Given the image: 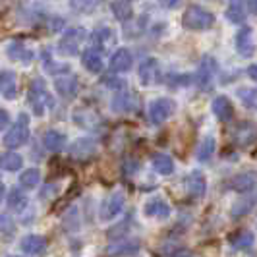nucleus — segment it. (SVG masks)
Instances as JSON below:
<instances>
[{
  "label": "nucleus",
  "instance_id": "nucleus-1",
  "mask_svg": "<svg viewBox=\"0 0 257 257\" xmlns=\"http://www.w3.org/2000/svg\"><path fill=\"white\" fill-rule=\"evenodd\" d=\"M27 101H29V106L33 108V112L37 116H43L47 112V108L54 106V99L47 89V83H45L43 77H35L31 81L29 91H27Z\"/></svg>",
  "mask_w": 257,
  "mask_h": 257
},
{
  "label": "nucleus",
  "instance_id": "nucleus-2",
  "mask_svg": "<svg viewBox=\"0 0 257 257\" xmlns=\"http://www.w3.org/2000/svg\"><path fill=\"white\" fill-rule=\"evenodd\" d=\"M215 24V16L203 6H190L182 16V26L190 31H207Z\"/></svg>",
  "mask_w": 257,
  "mask_h": 257
},
{
  "label": "nucleus",
  "instance_id": "nucleus-3",
  "mask_svg": "<svg viewBox=\"0 0 257 257\" xmlns=\"http://www.w3.org/2000/svg\"><path fill=\"white\" fill-rule=\"evenodd\" d=\"M27 140H29V116H27L26 112H22V114L18 116V120L10 126V130L6 132V136H4V145H6L8 149H18V147H22Z\"/></svg>",
  "mask_w": 257,
  "mask_h": 257
},
{
  "label": "nucleus",
  "instance_id": "nucleus-4",
  "mask_svg": "<svg viewBox=\"0 0 257 257\" xmlns=\"http://www.w3.org/2000/svg\"><path fill=\"white\" fill-rule=\"evenodd\" d=\"M85 39H87V31L83 27H72L58 41V51H60V54H64V56H76L77 52H79L81 43Z\"/></svg>",
  "mask_w": 257,
  "mask_h": 257
},
{
  "label": "nucleus",
  "instance_id": "nucleus-5",
  "mask_svg": "<svg viewBox=\"0 0 257 257\" xmlns=\"http://www.w3.org/2000/svg\"><path fill=\"white\" fill-rule=\"evenodd\" d=\"M217 74V60L213 56H203L201 62L197 66V72L193 76L195 85L201 91H209L213 85V77Z\"/></svg>",
  "mask_w": 257,
  "mask_h": 257
},
{
  "label": "nucleus",
  "instance_id": "nucleus-6",
  "mask_svg": "<svg viewBox=\"0 0 257 257\" xmlns=\"http://www.w3.org/2000/svg\"><path fill=\"white\" fill-rule=\"evenodd\" d=\"M174 110H176V104L172 99H165V97H161V99H155L153 103L149 104V122L153 124V126H161L163 122H167L170 116L174 114Z\"/></svg>",
  "mask_w": 257,
  "mask_h": 257
},
{
  "label": "nucleus",
  "instance_id": "nucleus-7",
  "mask_svg": "<svg viewBox=\"0 0 257 257\" xmlns=\"http://www.w3.org/2000/svg\"><path fill=\"white\" fill-rule=\"evenodd\" d=\"M54 87H56V93L62 95L64 99H74L77 95V89H79L77 76L70 74V72L58 74V77L54 79Z\"/></svg>",
  "mask_w": 257,
  "mask_h": 257
},
{
  "label": "nucleus",
  "instance_id": "nucleus-8",
  "mask_svg": "<svg viewBox=\"0 0 257 257\" xmlns=\"http://www.w3.org/2000/svg\"><path fill=\"white\" fill-rule=\"evenodd\" d=\"M236 51L240 52L244 58L253 56V51H255L253 31H251V27L244 26V24H242V27H240L238 33H236Z\"/></svg>",
  "mask_w": 257,
  "mask_h": 257
},
{
  "label": "nucleus",
  "instance_id": "nucleus-9",
  "mask_svg": "<svg viewBox=\"0 0 257 257\" xmlns=\"http://www.w3.org/2000/svg\"><path fill=\"white\" fill-rule=\"evenodd\" d=\"M70 155L79 161H87L97 155V143L91 138H79L70 145Z\"/></svg>",
  "mask_w": 257,
  "mask_h": 257
},
{
  "label": "nucleus",
  "instance_id": "nucleus-10",
  "mask_svg": "<svg viewBox=\"0 0 257 257\" xmlns=\"http://www.w3.org/2000/svg\"><path fill=\"white\" fill-rule=\"evenodd\" d=\"M124 205H126V197H124V193L122 192L112 193V195L106 199V203L103 205V209H101V219L103 220L116 219V217L124 211Z\"/></svg>",
  "mask_w": 257,
  "mask_h": 257
},
{
  "label": "nucleus",
  "instance_id": "nucleus-11",
  "mask_svg": "<svg viewBox=\"0 0 257 257\" xmlns=\"http://www.w3.org/2000/svg\"><path fill=\"white\" fill-rule=\"evenodd\" d=\"M134 64V58H132V52L128 49H124V47H120V49H116L112 52V56H110V70L114 72V74H124V72H130V68Z\"/></svg>",
  "mask_w": 257,
  "mask_h": 257
},
{
  "label": "nucleus",
  "instance_id": "nucleus-12",
  "mask_svg": "<svg viewBox=\"0 0 257 257\" xmlns=\"http://www.w3.org/2000/svg\"><path fill=\"white\" fill-rule=\"evenodd\" d=\"M20 249L27 255H41L47 251V240L39 234H27L20 242Z\"/></svg>",
  "mask_w": 257,
  "mask_h": 257
},
{
  "label": "nucleus",
  "instance_id": "nucleus-13",
  "mask_svg": "<svg viewBox=\"0 0 257 257\" xmlns=\"http://www.w3.org/2000/svg\"><path fill=\"white\" fill-rule=\"evenodd\" d=\"M205 190H207V180L205 176H203V172L193 170L192 174L186 178V192H188V195L193 197V199H199V197L205 195Z\"/></svg>",
  "mask_w": 257,
  "mask_h": 257
},
{
  "label": "nucleus",
  "instance_id": "nucleus-14",
  "mask_svg": "<svg viewBox=\"0 0 257 257\" xmlns=\"http://www.w3.org/2000/svg\"><path fill=\"white\" fill-rule=\"evenodd\" d=\"M255 180H257V174L253 170H249V172H244V174H238V176H234L228 184V188L234 190L236 193H247V192H253V188H255Z\"/></svg>",
  "mask_w": 257,
  "mask_h": 257
},
{
  "label": "nucleus",
  "instance_id": "nucleus-15",
  "mask_svg": "<svg viewBox=\"0 0 257 257\" xmlns=\"http://www.w3.org/2000/svg\"><path fill=\"white\" fill-rule=\"evenodd\" d=\"M81 64L83 68L91 72V74H101L103 72V52H99L97 49H87L81 52Z\"/></svg>",
  "mask_w": 257,
  "mask_h": 257
},
{
  "label": "nucleus",
  "instance_id": "nucleus-16",
  "mask_svg": "<svg viewBox=\"0 0 257 257\" xmlns=\"http://www.w3.org/2000/svg\"><path fill=\"white\" fill-rule=\"evenodd\" d=\"M0 93L4 99H16L18 97V77L10 70L0 72Z\"/></svg>",
  "mask_w": 257,
  "mask_h": 257
},
{
  "label": "nucleus",
  "instance_id": "nucleus-17",
  "mask_svg": "<svg viewBox=\"0 0 257 257\" xmlns=\"http://www.w3.org/2000/svg\"><path fill=\"white\" fill-rule=\"evenodd\" d=\"M140 249H142V245L140 242H136V240H116L112 244L108 245V253L110 255H136V253H140Z\"/></svg>",
  "mask_w": 257,
  "mask_h": 257
},
{
  "label": "nucleus",
  "instance_id": "nucleus-18",
  "mask_svg": "<svg viewBox=\"0 0 257 257\" xmlns=\"http://www.w3.org/2000/svg\"><path fill=\"white\" fill-rule=\"evenodd\" d=\"M226 18L230 20L232 24H238V26L245 24V18H247V2H245V0H228Z\"/></svg>",
  "mask_w": 257,
  "mask_h": 257
},
{
  "label": "nucleus",
  "instance_id": "nucleus-19",
  "mask_svg": "<svg viewBox=\"0 0 257 257\" xmlns=\"http://www.w3.org/2000/svg\"><path fill=\"white\" fill-rule=\"evenodd\" d=\"M143 209H145V215L147 217H153V219H167L168 215H170V205H168L163 197L149 199Z\"/></svg>",
  "mask_w": 257,
  "mask_h": 257
},
{
  "label": "nucleus",
  "instance_id": "nucleus-20",
  "mask_svg": "<svg viewBox=\"0 0 257 257\" xmlns=\"http://www.w3.org/2000/svg\"><path fill=\"white\" fill-rule=\"evenodd\" d=\"M253 205H255V195H253V192L242 193V197L232 205V219L245 217L249 211H253Z\"/></svg>",
  "mask_w": 257,
  "mask_h": 257
},
{
  "label": "nucleus",
  "instance_id": "nucleus-21",
  "mask_svg": "<svg viewBox=\"0 0 257 257\" xmlns=\"http://www.w3.org/2000/svg\"><path fill=\"white\" fill-rule=\"evenodd\" d=\"M8 56H10L12 60L22 62V64H29V62L33 60L35 54H33L31 49H27L22 41H12L10 47H8Z\"/></svg>",
  "mask_w": 257,
  "mask_h": 257
},
{
  "label": "nucleus",
  "instance_id": "nucleus-22",
  "mask_svg": "<svg viewBox=\"0 0 257 257\" xmlns=\"http://www.w3.org/2000/svg\"><path fill=\"white\" fill-rule=\"evenodd\" d=\"M213 112L219 118L220 122H228L234 116V106H232L230 99L226 95H220L213 101Z\"/></svg>",
  "mask_w": 257,
  "mask_h": 257
},
{
  "label": "nucleus",
  "instance_id": "nucleus-23",
  "mask_svg": "<svg viewBox=\"0 0 257 257\" xmlns=\"http://www.w3.org/2000/svg\"><path fill=\"white\" fill-rule=\"evenodd\" d=\"M110 41H112V31H110V27H97L93 33H91V43H93V49H97L99 52H104L108 49V45H110Z\"/></svg>",
  "mask_w": 257,
  "mask_h": 257
},
{
  "label": "nucleus",
  "instance_id": "nucleus-24",
  "mask_svg": "<svg viewBox=\"0 0 257 257\" xmlns=\"http://www.w3.org/2000/svg\"><path fill=\"white\" fill-rule=\"evenodd\" d=\"M112 110L114 112H132L138 108V103H136V97L132 93H118L112 97Z\"/></svg>",
  "mask_w": 257,
  "mask_h": 257
},
{
  "label": "nucleus",
  "instance_id": "nucleus-25",
  "mask_svg": "<svg viewBox=\"0 0 257 257\" xmlns=\"http://www.w3.org/2000/svg\"><path fill=\"white\" fill-rule=\"evenodd\" d=\"M43 145L45 149H49L52 153H58L66 147V136L62 132H56V130H49L45 136H43Z\"/></svg>",
  "mask_w": 257,
  "mask_h": 257
},
{
  "label": "nucleus",
  "instance_id": "nucleus-26",
  "mask_svg": "<svg viewBox=\"0 0 257 257\" xmlns=\"http://www.w3.org/2000/svg\"><path fill=\"white\" fill-rule=\"evenodd\" d=\"M6 203H8V211L22 213V211H26L29 199H27V195L22 192L20 188H12V190H10V193L6 195Z\"/></svg>",
  "mask_w": 257,
  "mask_h": 257
},
{
  "label": "nucleus",
  "instance_id": "nucleus-27",
  "mask_svg": "<svg viewBox=\"0 0 257 257\" xmlns=\"http://www.w3.org/2000/svg\"><path fill=\"white\" fill-rule=\"evenodd\" d=\"M253 242H255V236H253V232L249 230H238L230 236V245L234 249H240V251L251 249Z\"/></svg>",
  "mask_w": 257,
  "mask_h": 257
},
{
  "label": "nucleus",
  "instance_id": "nucleus-28",
  "mask_svg": "<svg viewBox=\"0 0 257 257\" xmlns=\"http://www.w3.org/2000/svg\"><path fill=\"white\" fill-rule=\"evenodd\" d=\"M153 168L161 176H170L174 172V161L167 153H157L153 157Z\"/></svg>",
  "mask_w": 257,
  "mask_h": 257
},
{
  "label": "nucleus",
  "instance_id": "nucleus-29",
  "mask_svg": "<svg viewBox=\"0 0 257 257\" xmlns=\"http://www.w3.org/2000/svg\"><path fill=\"white\" fill-rule=\"evenodd\" d=\"M22 165H24V159L16 151H6V153L0 155V168L6 172H16L22 168Z\"/></svg>",
  "mask_w": 257,
  "mask_h": 257
},
{
  "label": "nucleus",
  "instance_id": "nucleus-30",
  "mask_svg": "<svg viewBox=\"0 0 257 257\" xmlns=\"http://www.w3.org/2000/svg\"><path fill=\"white\" fill-rule=\"evenodd\" d=\"M232 134H234V138L238 140L240 145H249L255 138V128H253V124L244 122V124H238L236 128L232 130Z\"/></svg>",
  "mask_w": 257,
  "mask_h": 257
},
{
  "label": "nucleus",
  "instance_id": "nucleus-31",
  "mask_svg": "<svg viewBox=\"0 0 257 257\" xmlns=\"http://www.w3.org/2000/svg\"><path fill=\"white\" fill-rule=\"evenodd\" d=\"M155 76H157V60L155 58H145L140 66V81L143 85H149L155 81Z\"/></svg>",
  "mask_w": 257,
  "mask_h": 257
},
{
  "label": "nucleus",
  "instance_id": "nucleus-32",
  "mask_svg": "<svg viewBox=\"0 0 257 257\" xmlns=\"http://www.w3.org/2000/svg\"><path fill=\"white\" fill-rule=\"evenodd\" d=\"M110 10H112L116 20H120V22H128L130 18H132V14H134L130 0H112Z\"/></svg>",
  "mask_w": 257,
  "mask_h": 257
},
{
  "label": "nucleus",
  "instance_id": "nucleus-33",
  "mask_svg": "<svg viewBox=\"0 0 257 257\" xmlns=\"http://www.w3.org/2000/svg\"><path fill=\"white\" fill-rule=\"evenodd\" d=\"M215 138L213 136H207L203 138V142L199 143V147H197V151H195V157H197V161H201V163H207L213 153H215Z\"/></svg>",
  "mask_w": 257,
  "mask_h": 257
},
{
  "label": "nucleus",
  "instance_id": "nucleus-34",
  "mask_svg": "<svg viewBox=\"0 0 257 257\" xmlns=\"http://www.w3.org/2000/svg\"><path fill=\"white\" fill-rule=\"evenodd\" d=\"M101 0H70V8L77 14H89L99 6Z\"/></svg>",
  "mask_w": 257,
  "mask_h": 257
},
{
  "label": "nucleus",
  "instance_id": "nucleus-35",
  "mask_svg": "<svg viewBox=\"0 0 257 257\" xmlns=\"http://www.w3.org/2000/svg\"><path fill=\"white\" fill-rule=\"evenodd\" d=\"M39 182H41V172H39L37 168H27L26 172H22V176H20V184L24 186V188H35Z\"/></svg>",
  "mask_w": 257,
  "mask_h": 257
},
{
  "label": "nucleus",
  "instance_id": "nucleus-36",
  "mask_svg": "<svg viewBox=\"0 0 257 257\" xmlns=\"http://www.w3.org/2000/svg\"><path fill=\"white\" fill-rule=\"evenodd\" d=\"M238 97L242 99V103H244L245 108H249V110H253L257 106V93L253 87H245V89H240L238 91Z\"/></svg>",
  "mask_w": 257,
  "mask_h": 257
},
{
  "label": "nucleus",
  "instance_id": "nucleus-37",
  "mask_svg": "<svg viewBox=\"0 0 257 257\" xmlns=\"http://www.w3.org/2000/svg\"><path fill=\"white\" fill-rule=\"evenodd\" d=\"M16 234V222L10 215H0V236L2 238H12Z\"/></svg>",
  "mask_w": 257,
  "mask_h": 257
},
{
  "label": "nucleus",
  "instance_id": "nucleus-38",
  "mask_svg": "<svg viewBox=\"0 0 257 257\" xmlns=\"http://www.w3.org/2000/svg\"><path fill=\"white\" fill-rule=\"evenodd\" d=\"M122 168H124L126 174H136V172L140 170V163H138V161H126Z\"/></svg>",
  "mask_w": 257,
  "mask_h": 257
},
{
  "label": "nucleus",
  "instance_id": "nucleus-39",
  "mask_svg": "<svg viewBox=\"0 0 257 257\" xmlns=\"http://www.w3.org/2000/svg\"><path fill=\"white\" fill-rule=\"evenodd\" d=\"M8 122H10V116H8V112H6L4 108H0V132L8 126Z\"/></svg>",
  "mask_w": 257,
  "mask_h": 257
},
{
  "label": "nucleus",
  "instance_id": "nucleus-40",
  "mask_svg": "<svg viewBox=\"0 0 257 257\" xmlns=\"http://www.w3.org/2000/svg\"><path fill=\"white\" fill-rule=\"evenodd\" d=\"M104 81H106V83H108L112 89H122V87L126 85V83H124L122 79H118V77H116V79H104Z\"/></svg>",
  "mask_w": 257,
  "mask_h": 257
},
{
  "label": "nucleus",
  "instance_id": "nucleus-41",
  "mask_svg": "<svg viewBox=\"0 0 257 257\" xmlns=\"http://www.w3.org/2000/svg\"><path fill=\"white\" fill-rule=\"evenodd\" d=\"M178 2H180V0H159V4H161L163 8H176Z\"/></svg>",
  "mask_w": 257,
  "mask_h": 257
},
{
  "label": "nucleus",
  "instance_id": "nucleus-42",
  "mask_svg": "<svg viewBox=\"0 0 257 257\" xmlns=\"http://www.w3.org/2000/svg\"><path fill=\"white\" fill-rule=\"evenodd\" d=\"M247 76L251 77V79H255L257 77V66L255 64H251L249 68H247Z\"/></svg>",
  "mask_w": 257,
  "mask_h": 257
},
{
  "label": "nucleus",
  "instance_id": "nucleus-43",
  "mask_svg": "<svg viewBox=\"0 0 257 257\" xmlns=\"http://www.w3.org/2000/svg\"><path fill=\"white\" fill-rule=\"evenodd\" d=\"M4 195H6V188H4V184L0 182V201L4 199Z\"/></svg>",
  "mask_w": 257,
  "mask_h": 257
}]
</instances>
